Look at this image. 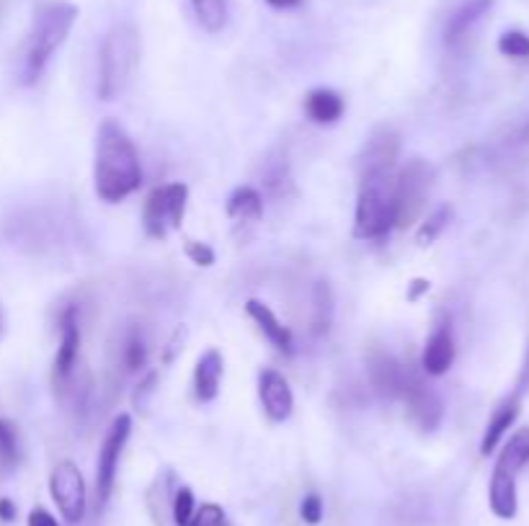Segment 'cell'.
Listing matches in <instances>:
<instances>
[{
    "label": "cell",
    "mask_w": 529,
    "mask_h": 526,
    "mask_svg": "<svg viewBox=\"0 0 529 526\" xmlns=\"http://www.w3.org/2000/svg\"><path fill=\"white\" fill-rule=\"evenodd\" d=\"M228 217L243 222H259L264 217V196L259 194V189L253 186H238L233 194L228 196Z\"/></svg>",
    "instance_id": "obj_21"
},
{
    "label": "cell",
    "mask_w": 529,
    "mask_h": 526,
    "mask_svg": "<svg viewBox=\"0 0 529 526\" xmlns=\"http://www.w3.org/2000/svg\"><path fill=\"white\" fill-rule=\"evenodd\" d=\"M26 524L29 526H60L57 524L55 516H52L50 511H47V508H42V506L31 508V514H29V519H26Z\"/></svg>",
    "instance_id": "obj_33"
},
{
    "label": "cell",
    "mask_w": 529,
    "mask_h": 526,
    "mask_svg": "<svg viewBox=\"0 0 529 526\" xmlns=\"http://www.w3.org/2000/svg\"><path fill=\"white\" fill-rule=\"evenodd\" d=\"M527 395H529V343H527V351H524L522 369H519L517 374V382H514V387H511L504 398L499 400V405L493 408L491 418H488L483 439H480V454H483V457H491V454L501 447V439H504V436L509 434L511 426L517 423Z\"/></svg>",
    "instance_id": "obj_7"
},
{
    "label": "cell",
    "mask_w": 529,
    "mask_h": 526,
    "mask_svg": "<svg viewBox=\"0 0 529 526\" xmlns=\"http://www.w3.org/2000/svg\"><path fill=\"white\" fill-rule=\"evenodd\" d=\"M189 204V186L166 184L150 191L142 207V227L155 240H163L171 230H179Z\"/></svg>",
    "instance_id": "obj_6"
},
{
    "label": "cell",
    "mask_w": 529,
    "mask_h": 526,
    "mask_svg": "<svg viewBox=\"0 0 529 526\" xmlns=\"http://www.w3.org/2000/svg\"><path fill=\"white\" fill-rule=\"evenodd\" d=\"M50 493L52 501L57 503V511H60V516L68 521V524L75 526L86 519L88 490L86 480H83V472L78 470L75 462H70V459L57 462L50 475Z\"/></svg>",
    "instance_id": "obj_10"
},
{
    "label": "cell",
    "mask_w": 529,
    "mask_h": 526,
    "mask_svg": "<svg viewBox=\"0 0 529 526\" xmlns=\"http://www.w3.org/2000/svg\"><path fill=\"white\" fill-rule=\"evenodd\" d=\"M140 62V34L132 24H114L99 52V98L114 101L130 86Z\"/></svg>",
    "instance_id": "obj_4"
},
{
    "label": "cell",
    "mask_w": 529,
    "mask_h": 526,
    "mask_svg": "<svg viewBox=\"0 0 529 526\" xmlns=\"http://www.w3.org/2000/svg\"><path fill=\"white\" fill-rule=\"evenodd\" d=\"M333 292L328 282L315 284L313 292V333L315 336H326L333 323Z\"/></svg>",
    "instance_id": "obj_23"
},
{
    "label": "cell",
    "mask_w": 529,
    "mask_h": 526,
    "mask_svg": "<svg viewBox=\"0 0 529 526\" xmlns=\"http://www.w3.org/2000/svg\"><path fill=\"white\" fill-rule=\"evenodd\" d=\"M259 398L269 421L284 423L295 410V395L282 372L277 369H261L259 372Z\"/></svg>",
    "instance_id": "obj_14"
},
{
    "label": "cell",
    "mask_w": 529,
    "mask_h": 526,
    "mask_svg": "<svg viewBox=\"0 0 529 526\" xmlns=\"http://www.w3.org/2000/svg\"><path fill=\"white\" fill-rule=\"evenodd\" d=\"M326 514V506H323V498L318 493H308L300 503V519L308 526H318Z\"/></svg>",
    "instance_id": "obj_31"
},
{
    "label": "cell",
    "mask_w": 529,
    "mask_h": 526,
    "mask_svg": "<svg viewBox=\"0 0 529 526\" xmlns=\"http://www.w3.org/2000/svg\"><path fill=\"white\" fill-rule=\"evenodd\" d=\"M186 256L191 258V263L202 266V269H210L215 263V251L207 243H199V240H186Z\"/></svg>",
    "instance_id": "obj_32"
},
{
    "label": "cell",
    "mask_w": 529,
    "mask_h": 526,
    "mask_svg": "<svg viewBox=\"0 0 529 526\" xmlns=\"http://www.w3.org/2000/svg\"><path fill=\"white\" fill-rule=\"evenodd\" d=\"M197 514V498L191 493V488L181 485L173 496V524L176 526H189L191 519Z\"/></svg>",
    "instance_id": "obj_28"
},
{
    "label": "cell",
    "mask_w": 529,
    "mask_h": 526,
    "mask_svg": "<svg viewBox=\"0 0 529 526\" xmlns=\"http://www.w3.org/2000/svg\"><path fill=\"white\" fill-rule=\"evenodd\" d=\"M148 364V341L140 328H130L122 338V367L127 372H140Z\"/></svg>",
    "instance_id": "obj_24"
},
{
    "label": "cell",
    "mask_w": 529,
    "mask_h": 526,
    "mask_svg": "<svg viewBox=\"0 0 529 526\" xmlns=\"http://www.w3.org/2000/svg\"><path fill=\"white\" fill-rule=\"evenodd\" d=\"M189 526H230V521L225 516V511H222V506H217V503H202Z\"/></svg>",
    "instance_id": "obj_29"
},
{
    "label": "cell",
    "mask_w": 529,
    "mask_h": 526,
    "mask_svg": "<svg viewBox=\"0 0 529 526\" xmlns=\"http://www.w3.org/2000/svg\"><path fill=\"white\" fill-rule=\"evenodd\" d=\"M271 8H295L300 6V0H266Z\"/></svg>",
    "instance_id": "obj_36"
},
{
    "label": "cell",
    "mask_w": 529,
    "mask_h": 526,
    "mask_svg": "<svg viewBox=\"0 0 529 526\" xmlns=\"http://www.w3.org/2000/svg\"><path fill=\"white\" fill-rule=\"evenodd\" d=\"M246 312H248V318L259 325V331L269 338V343L274 346V349L282 351V354H287V356L295 351V341H292L290 328H287V325H284L277 315H274V310H271L266 302L248 300Z\"/></svg>",
    "instance_id": "obj_18"
},
{
    "label": "cell",
    "mask_w": 529,
    "mask_h": 526,
    "mask_svg": "<svg viewBox=\"0 0 529 526\" xmlns=\"http://www.w3.org/2000/svg\"><path fill=\"white\" fill-rule=\"evenodd\" d=\"M499 52L511 60H527L529 57V34L519 29L504 31L499 37Z\"/></svg>",
    "instance_id": "obj_27"
},
{
    "label": "cell",
    "mask_w": 529,
    "mask_h": 526,
    "mask_svg": "<svg viewBox=\"0 0 529 526\" xmlns=\"http://www.w3.org/2000/svg\"><path fill=\"white\" fill-rule=\"evenodd\" d=\"M367 374H370L372 390L382 400H398L406 382V367L388 351H372L367 359Z\"/></svg>",
    "instance_id": "obj_16"
},
{
    "label": "cell",
    "mask_w": 529,
    "mask_h": 526,
    "mask_svg": "<svg viewBox=\"0 0 529 526\" xmlns=\"http://www.w3.org/2000/svg\"><path fill=\"white\" fill-rule=\"evenodd\" d=\"M455 333H452L450 318H442L437 323V328L431 331V336L426 338L424 354H421V369L429 377H442L450 372V367L455 364Z\"/></svg>",
    "instance_id": "obj_15"
},
{
    "label": "cell",
    "mask_w": 529,
    "mask_h": 526,
    "mask_svg": "<svg viewBox=\"0 0 529 526\" xmlns=\"http://www.w3.org/2000/svg\"><path fill=\"white\" fill-rule=\"evenodd\" d=\"M344 96L333 88H315L305 96V114L313 124H336L344 117Z\"/></svg>",
    "instance_id": "obj_20"
},
{
    "label": "cell",
    "mask_w": 529,
    "mask_h": 526,
    "mask_svg": "<svg viewBox=\"0 0 529 526\" xmlns=\"http://www.w3.org/2000/svg\"><path fill=\"white\" fill-rule=\"evenodd\" d=\"M132 434V418L127 413H119L111 426L106 429L104 441H101L99 459H96V496H99V506L104 508L106 501L114 493V483H117L119 459H122L127 439Z\"/></svg>",
    "instance_id": "obj_9"
},
{
    "label": "cell",
    "mask_w": 529,
    "mask_h": 526,
    "mask_svg": "<svg viewBox=\"0 0 529 526\" xmlns=\"http://www.w3.org/2000/svg\"><path fill=\"white\" fill-rule=\"evenodd\" d=\"M80 354V320L78 307L68 305L60 315V346H57L55 367H52V380H55V390L65 392L75 377V367H78Z\"/></svg>",
    "instance_id": "obj_12"
},
{
    "label": "cell",
    "mask_w": 529,
    "mask_h": 526,
    "mask_svg": "<svg viewBox=\"0 0 529 526\" xmlns=\"http://www.w3.org/2000/svg\"><path fill=\"white\" fill-rule=\"evenodd\" d=\"M429 289H431V282H426V279H413V282L408 284V302L421 300V294H426Z\"/></svg>",
    "instance_id": "obj_34"
},
{
    "label": "cell",
    "mask_w": 529,
    "mask_h": 526,
    "mask_svg": "<svg viewBox=\"0 0 529 526\" xmlns=\"http://www.w3.org/2000/svg\"><path fill=\"white\" fill-rule=\"evenodd\" d=\"M434 184V168L424 158H411L395 171V202H398V227L416 222Z\"/></svg>",
    "instance_id": "obj_8"
},
{
    "label": "cell",
    "mask_w": 529,
    "mask_h": 526,
    "mask_svg": "<svg viewBox=\"0 0 529 526\" xmlns=\"http://www.w3.org/2000/svg\"><path fill=\"white\" fill-rule=\"evenodd\" d=\"M189 6L199 26L210 34H217L228 24V0H189Z\"/></svg>",
    "instance_id": "obj_22"
},
{
    "label": "cell",
    "mask_w": 529,
    "mask_h": 526,
    "mask_svg": "<svg viewBox=\"0 0 529 526\" xmlns=\"http://www.w3.org/2000/svg\"><path fill=\"white\" fill-rule=\"evenodd\" d=\"M452 222V207L450 204H442L439 209H434L429 215V220L421 222L419 233H416V243L419 245H431L434 240L439 238V235L447 230V225Z\"/></svg>",
    "instance_id": "obj_25"
},
{
    "label": "cell",
    "mask_w": 529,
    "mask_h": 526,
    "mask_svg": "<svg viewBox=\"0 0 529 526\" xmlns=\"http://www.w3.org/2000/svg\"><path fill=\"white\" fill-rule=\"evenodd\" d=\"M75 19H78V8L68 0H50L37 8L34 24H31L24 44V55H21V83L24 86H34L42 78L55 52L68 39Z\"/></svg>",
    "instance_id": "obj_2"
},
{
    "label": "cell",
    "mask_w": 529,
    "mask_h": 526,
    "mask_svg": "<svg viewBox=\"0 0 529 526\" xmlns=\"http://www.w3.org/2000/svg\"><path fill=\"white\" fill-rule=\"evenodd\" d=\"M0 519L3 521L16 519V503L8 501V498H0Z\"/></svg>",
    "instance_id": "obj_35"
},
{
    "label": "cell",
    "mask_w": 529,
    "mask_h": 526,
    "mask_svg": "<svg viewBox=\"0 0 529 526\" xmlns=\"http://www.w3.org/2000/svg\"><path fill=\"white\" fill-rule=\"evenodd\" d=\"M21 459V444H19V429L11 421L0 418V465L16 467Z\"/></svg>",
    "instance_id": "obj_26"
},
{
    "label": "cell",
    "mask_w": 529,
    "mask_h": 526,
    "mask_svg": "<svg viewBox=\"0 0 529 526\" xmlns=\"http://www.w3.org/2000/svg\"><path fill=\"white\" fill-rule=\"evenodd\" d=\"M155 385H158V372L145 374V380H142L140 385L135 387V392H132V405H135V410H140V413L148 410L150 400H153L155 395Z\"/></svg>",
    "instance_id": "obj_30"
},
{
    "label": "cell",
    "mask_w": 529,
    "mask_h": 526,
    "mask_svg": "<svg viewBox=\"0 0 529 526\" xmlns=\"http://www.w3.org/2000/svg\"><path fill=\"white\" fill-rule=\"evenodd\" d=\"M142 184V166L132 137L117 122L106 119L96 135L93 186L101 202L117 204L135 194Z\"/></svg>",
    "instance_id": "obj_1"
},
{
    "label": "cell",
    "mask_w": 529,
    "mask_h": 526,
    "mask_svg": "<svg viewBox=\"0 0 529 526\" xmlns=\"http://www.w3.org/2000/svg\"><path fill=\"white\" fill-rule=\"evenodd\" d=\"M225 374V361L217 349H207L194 367V395L199 403H212L220 395V382Z\"/></svg>",
    "instance_id": "obj_19"
},
{
    "label": "cell",
    "mask_w": 529,
    "mask_h": 526,
    "mask_svg": "<svg viewBox=\"0 0 529 526\" xmlns=\"http://www.w3.org/2000/svg\"><path fill=\"white\" fill-rule=\"evenodd\" d=\"M529 465V426H522L511 434V439L501 447L488 483V506L493 516L509 521L519 511L517 475Z\"/></svg>",
    "instance_id": "obj_5"
},
{
    "label": "cell",
    "mask_w": 529,
    "mask_h": 526,
    "mask_svg": "<svg viewBox=\"0 0 529 526\" xmlns=\"http://www.w3.org/2000/svg\"><path fill=\"white\" fill-rule=\"evenodd\" d=\"M398 227L395 202V171L359 176L357 209H354V238L385 240Z\"/></svg>",
    "instance_id": "obj_3"
},
{
    "label": "cell",
    "mask_w": 529,
    "mask_h": 526,
    "mask_svg": "<svg viewBox=\"0 0 529 526\" xmlns=\"http://www.w3.org/2000/svg\"><path fill=\"white\" fill-rule=\"evenodd\" d=\"M493 8V0H465L455 13H452L447 24H444V44L450 49H457L465 44L470 31L483 21L488 11Z\"/></svg>",
    "instance_id": "obj_17"
},
{
    "label": "cell",
    "mask_w": 529,
    "mask_h": 526,
    "mask_svg": "<svg viewBox=\"0 0 529 526\" xmlns=\"http://www.w3.org/2000/svg\"><path fill=\"white\" fill-rule=\"evenodd\" d=\"M400 398L406 400L408 418L424 434H431V431L439 429L444 416V403L439 398V392L424 380V374L416 372V369H406V382H403Z\"/></svg>",
    "instance_id": "obj_11"
},
{
    "label": "cell",
    "mask_w": 529,
    "mask_h": 526,
    "mask_svg": "<svg viewBox=\"0 0 529 526\" xmlns=\"http://www.w3.org/2000/svg\"><path fill=\"white\" fill-rule=\"evenodd\" d=\"M400 155V135L393 127L382 124L372 129V135L362 145L357 155V176H370V173L395 171Z\"/></svg>",
    "instance_id": "obj_13"
}]
</instances>
